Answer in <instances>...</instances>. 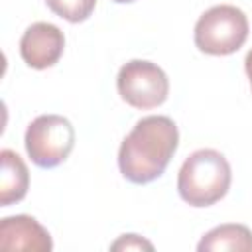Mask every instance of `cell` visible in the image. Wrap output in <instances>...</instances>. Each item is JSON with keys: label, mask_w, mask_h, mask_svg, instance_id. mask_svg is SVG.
<instances>
[{"label": "cell", "mask_w": 252, "mask_h": 252, "mask_svg": "<svg viewBox=\"0 0 252 252\" xmlns=\"http://www.w3.org/2000/svg\"><path fill=\"white\" fill-rule=\"evenodd\" d=\"M65 49L63 32L49 22H33L20 37V55L32 69L43 71L53 67Z\"/></svg>", "instance_id": "cell-6"}, {"label": "cell", "mask_w": 252, "mask_h": 252, "mask_svg": "<svg viewBox=\"0 0 252 252\" xmlns=\"http://www.w3.org/2000/svg\"><path fill=\"white\" fill-rule=\"evenodd\" d=\"M116 89L120 98L132 108L150 110L167 100L169 79L158 63L132 59L120 67L116 75Z\"/></svg>", "instance_id": "cell-5"}, {"label": "cell", "mask_w": 252, "mask_h": 252, "mask_svg": "<svg viewBox=\"0 0 252 252\" xmlns=\"http://www.w3.org/2000/svg\"><path fill=\"white\" fill-rule=\"evenodd\" d=\"M112 2H116V4H132L136 0H112Z\"/></svg>", "instance_id": "cell-13"}, {"label": "cell", "mask_w": 252, "mask_h": 252, "mask_svg": "<svg viewBox=\"0 0 252 252\" xmlns=\"http://www.w3.org/2000/svg\"><path fill=\"white\" fill-rule=\"evenodd\" d=\"M177 146L179 130L169 116H144L134 124L118 148V169L130 183H152L163 175Z\"/></svg>", "instance_id": "cell-1"}, {"label": "cell", "mask_w": 252, "mask_h": 252, "mask_svg": "<svg viewBox=\"0 0 252 252\" xmlns=\"http://www.w3.org/2000/svg\"><path fill=\"white\" fill-rule=\"evenodd\" d=\"M51 234L32 215H12L0 220V250L4 252H49Z\"/></svg>", "instance_id": "cell-7"}, {"label": "cell", "mask_w": 252, "mask_h": 252, "mask_svg": "<svg viewBox=\"0 0 252 252\" xmlns=\"http://www.w3.org/2000/svg\"><path fill=\"white\" fill-rule=\"evenodd\" d=\"M0 207H10L26 197L30 187V171L26 161L14 150L4 148L0 152Z\"/></svg>", "instance_id": "cell-8"}, {"label": "cell", "mask_w": 252, "mask_h": 252, "mask_svg": "<svg viewBox=\"0 0 252 252\" xmlns=\"http://www.w3.org/2000/svg\"><path fill=\"white\" fill-rule=\"evenodd\" d=\"M246 14L230 4H219L203 12L195 24L193 39L201 53L207 55H232L248 39Z\"/></svg>", "instance_id": "cell-3"}, {"label": "cell", "mask_w": 252, "mask_h": 252, "mask_svg": "<svg viewBox=\"0 0 252 252\" xmlns=\"http://www.w3.org/2000/svg\"><path fill=\"white\" fill-rule=\"evenodd\" d=\"M45 4L55 16L71 24H79L94 12L96 0H45Z\"/></svg>", "instance_id": "cell-10"}, {"label": "cell", "mask_w": 252, "mask_h": 252, "mask_svg": "<svg viewBox=\"0 0 252 252\" xmlns=\"http://www.w3.org/2000/svg\"><path fill=\"white\" fill-rule=\"evenodd\" d=\"M244 71H246V77L250 81V89H252V49L246 53L244 57Z\"/></svg>", "instance_id": "cell-12"}, {"label": "cell", "mask_w": 252, "mask_h": 252, "mask_svg": "<svg viewBox=\"0 0 252 252\" xmlns=\"http://www.w3.org/2000/svg\"><path fill=\"white\" fill-rule=\"evenodd\" d=\"M199 252H252V230L246 224L226 222L211 228L197 244Z\"/></svg>", "instance_id": "cell-9"}, {"label": "cell", "mask_w": 252, "mask_h": 252, "mask_svg": "<svg viewBox=\"0 0 252 252\" xmlns=\"http://www.w3.org/2000/svg\"><path fill=\"white\" fill-rule=\"evenodd\" d=\"M232 169L224 154L213 148L195 150L179 167L177 193L191 207H211L230 189Z\"/></svg>", "instance_id": "cell-2"}, {"label": "cell", "mask_w": 252, "mask_h": 252, "mask_svg": "<svg viewBox=\"0 0 252 252\" xmlns=\"http://www.w3.org/2000/svg\"><path fill=\"white\" fill-rule=\"evenodd\" d=\"M110 250H122V252H126V250H154V244L150 240H146L144 236L130 232V234L118 236L110 244Z\"/></svg>", "instance_id": "cell-11"}, {"label": "cell", "mask_w": 252, "mask_h": 252, "mask_svg": "<svg viewBox=\"0 0 252 252\" xmlns=\"http://www.w3.org/2000/svg\"><path fill=\"white\" fill-rule=\"evenodd\" d=\"M26 154L33 165L53 169L61 165L75 148V128L61 114H39L24 134Z\"/></svg>", "instance_id": "cell-4"}]
</instances>
